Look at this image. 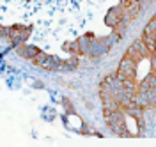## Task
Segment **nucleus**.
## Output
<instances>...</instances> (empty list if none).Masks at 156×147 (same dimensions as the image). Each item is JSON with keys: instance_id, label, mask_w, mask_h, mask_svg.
Wrapping results in <instances>:
<instances>
[{"instance_id": "20e7f679", "label": "nucleus", "mask_w": 156, "mask_h": 147, "mask_svg": "<svg viewBox=\"0 0 156 147\" xmlns=\"http://www.w3.org/2000/svg\"><path fill=\"white\" fill-rule=\"evenodd\" d=\"M124 7L122 5H119V7H115V9H112L110 12H108L107 16V25H110V27H115L117 23H121V21L124 20Z\"/></svg>"}, {"instance_id": "39448f33", "label": "nucleus", "mask_w": 156, "mask_h": 147, "mask_svg": "<svg viewBox=\"0 0 156 147\" xmlns=\"http://www.w3.org/2000/svg\"><path fill=\"white\" fill-rule=\"evenodd\" d=\"M18 53L21 55V57L32 60L39 53V50L37 48H32V46H25V44H23V46H18Z\"/></svg>"}, {"instance_id": "f03ea898", "label": "nucleus", "mask_w": 156, "mask_h": 147, "mask_svg": "<svg viewBox=\"0 0 156 147\" xmlns=\"http://www.w3.org/2000/svg\"><path fill=\"white\" fill-rule=\"evenodd\" d=\"M2 32H4L5 36H9L12 43L20 44V43H23V41L29 37L30 27H21V25H16V27H11V29H2Z\"/></svg>"}, {"instance_id": "f257e3e1", "label": "nucleus", "mask_w": 156, "mask_h": 147, "mask_svg": "<svg viewBox=\"0 0 156 147\" xmlns=\"http://www.w3.org/2000/svg\"><path fill=\"white\" fill-rule=\"evenodd\" d=\"M105 114V121H107V124L112 128V131L117 133V135H121V137H128L129 133L124 131L126 129V124H124V115L117 110V112H103Z\"/></svg>"}, {"instance_id": "0eeeda50", "label": "nucleus", "mask_w": 156, "mask_h": 147, "mask_svg": "<svg viewBox=\"0 0 156 147\" xmlns=\"http://www.w3.org/2000/svg\"><path fill=\"white\" fill-rule=\"evenodd\" d=\"M124 57H128V59H131V60H135V62H138V60L142 59V53H140V51H136V50L131 46V48L126 51V55H124Z\"/></svg>"}, {"instance_id": "7ed1b4c3", "label": "nucleus", "mask_w": 156, "mask_h": 147, "mask_svg": "<svg viewBox=\"0 0 156 147\" xmlns=\"http://www.w3.org/2000/svg\"><path fill=\"white\" fill-rule=\"evenodd\" d=\"M135 71H136V62L131 59L124 57L121 66H119V71H117V76L122 80H133L135 78Z\"/></svg>"}, {"instance_id": "423d86ee", "label": "nucleus", "mask_w": 156, "mask_h": 147, "mask_svg": "<svg viewBox=\"0 0 156 147\" xmlns=\"http://www.w3.org/2000/svg\"><path fill=\"white\" fill-rule=\"evenodd\" d=\"M144 36H147V37H151V39L156 41V16L147 23L146 30H144Z\"/></svg>"}]
</instances>
